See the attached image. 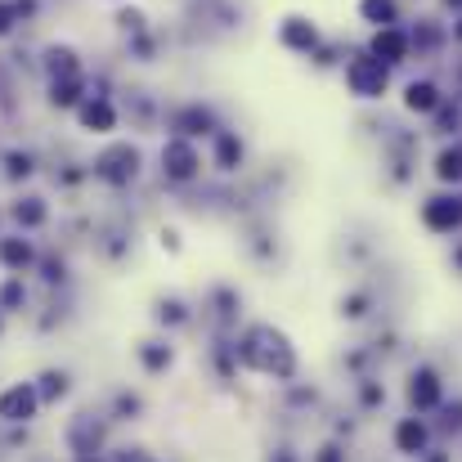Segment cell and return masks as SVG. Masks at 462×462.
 <instances>
[{
    "mask_svg": "<svg viewBox=\"0 0 462 462\" xmlns=\"http://www.w3.org/2000/svg\"><path fill=\"white\" fill-rule=\"evenodd\" d=\"M453 41H462V19H458V23H453Z\"/></svg>",
    "mask_w": 462,
    "mask_h": 462,
    "instance_id": "31",
    "label": "cell"
},
{
    "mask_svg": "<svg viewBox=\"0 0 462 462\" xmlns=\"http://www.w3.org/2000/svg\"><path fill=\"white\" fill-rule=\"evenodd\" d=\"M444 5H453V10H462V0H444Z\"/></svg>",
    "mask_w": 462,
    "mask_h": 462,
    "instance_id": "32",
    "label": "cell"
},
{
    "mask_svg": "<svg viewBox=\"0 0 462 462\" xmlns=\"http://www.w3.org/2000/svg\"><path fill=\"white\" fill-rule=\"evenodd\" d=\"M364 305H368L364 296H350V301H341V314H346V319H359V314H364Z\"/></svg>",
    "mask_w": 462,
    "mask_h": 462,
    "instance_id": "27",
    "label": "cell"
},
{
    "mask_svg": "<svg viewBox=\"0 0 462 462\" xmlns=\"http://www.w3.org/2000/svg\"><path fill=\"white\" fill-rule=\"evenodd\" d=\"M395 449H399V453H422V449H426V426H422L417 417H404V422L395 426Z\"/></svg>",
    "mask_w": 462,
    "mask_h": 462,
    "instance_id": "19",
    "label": "cell"
},
{
    "mask_svg": "<svg viewBox=\"0 0 462 462\" xmlns=\"http://www.w3.org/2000/svg\"><path fill=\"white\" fill-rule=\"evenodd\" d=\"M140 167H144V153L131 144V140H113L99 158H95V180L99 184H108V189H126V184H135L140 180Z\"/></svg>",
    "mask_w": 462,
    "mask_h": 462,
    "instance_id": "2",
    "label": "cell"
},
{
    "mask_svg": "<svg viewBox=\"0 0 462 462\" xmlns=\"http://www.w3.org/2000/svg\"><path fill=\"white\" fill-rule=\"evenodd\" d=\"M32 261H37V247H32V238H23V234L0 238V265H5L10 274H23V270H32Z\"/></svg>",
    "mask_w": 462,
    "mask_h": 462,
    "instance_id": "11",
    "label": "cell"
},
{
    "mask_svg": "<svg viewBox=\"0 0 462 462\" xmlns=\"http://www.w3.org/2000/svg\"><path fill=\"white\" fill-rule=\"evenodd\" d=\"M0 314H5V310H0ZM0 328H5V323H0Z\"/></svg>",
    "mask_w": 462,
    "mask_h": 462,
    "instance_id": "33",
    "label": "cell"
},
{
    "mask_svg": "<svg viewBox=\"0 0 462 462\" xmlns=\"http://www.w3.org/2000/svg\"><path fill=\"white\" fill-rule=\"evenodd\" d=\"M41 404L46 399L32 381H14V386L0 390V422H32L41 413Z\"/></svg>",
    "mask_w": 462,
    "mask_h": 462,
    "instance_id": "5",
    "label": "cell"
},
{
    "mask_svg": "<svg viewBox=\"0 0 462 462\" xmlns=\"http://www.w3.org/2000/svg\"><path fill=\"white\" fill-rule=\"evenodd\" d=\"M440 395H444V390H440V377H435L431 368H417V372L408 377V404H413V408H435Z\"/></svg>",
    "mask_w": 462,
    "mask_h": 462,
    "instance_id": "12",
    "label": "cell"
},
{
    "mask_svg": "<svg viewBox=\"0 0 462 462\" xmlns=\"http://www.w3.org/2000/svg\"><path fill=\"white\" fill-rule=\"evenodd\" d=\"M211 140H216V153H211L216 171H238V167H243V153H247L243 140H238L234 131H216Z\"/></svg>",
    "mask_w": 462,
    "mask_h": 462,
    "instance_id": "14",
    "label": "cell"
},
{
    "mask_svg": "<svg viewBox=\"0 0 462 462\" xmlns=\"http://www.w3.org/2000/svg\"><path fill=\"white\" fill-rule=\"evenodd\" d=\"M86 99V77H59L50 81V104L55 108H77Z\"/></svg>",
    "mask_w": 462,
    "mask_h": 462,
    "instance_id": "17",
    "label": "cell"
},
{
    "mask_svg": "<svg viewBox=\"0 0 462 462\" xmlns=\"http://www.w3.org/2000/svg\"><path fill=\"white\" fill-rule=\"evenodd\" d=\"M14 28H19V5L14 0H0V41H5Z\"/></svg>",
    "mask_w": 462,
    "mask_h": 462,
    "instance_id": "25",
    "label": "cell"
},
{
    "mask_svg": "<svg viewBox=\"0 0 462 462\" xmlns=\"http://www.w3.org/2000/svg\"><path fill=\"white\" fill-rule=\"evenodd\" d=\"M444 426H449V431H453V426H462V404H453V408H449V417H444Z\"/></svg>",
    "mask_w": 462,
    "mask_h": 462,
    "instance_id": "30",
    "label": "cell"
},
{
    "mask_svg": "<svg viewBox=\"0 0 462 462\" xmlns=\"http://www.w3.org/2000/svg\"><path fill=\"white\" fill-rule=\"evenodd\" d=\"M381 399H386V390L368 381V386H364V404H381Z\"/></svg>",
    "mask_w": 462,
    "mask_h": 462,
    "instance_id": "28",
    "label": "cell"
},
{
    "mask_svg": "<svg viewBox=\"0 0 462 462\" xmlns=\"http://www.w3.org/2000/svg\"><path fill=\"white\" fill-rule=\"evenodd\" d=\"M28 175H37V158L28 149L5 153V180H28Z\"/></svg>",
    "mask_w": 462,
    "mask_h": 462,
    "instance_id": "22",
    "label": "cell"
},
{
    "mask_svg": "<svg viewBox=\"0 0 462 462\" xmlns=\"http://www.w3.org/2000/svg\"><path fill=\"white\" fill-rule=\"evenodd\" d=\"M440 104H444V95H440L435 81H408V90H404V108H408V113H422V117H426V113H435Z\"/></svg>",
    "mask_w": 462,
    "mask_h": 462,
    "instance_id": "13",
    "label": "cell"
},
{
    "mask_svg": "<svg viewBox=\"0 0 462 462\" xmlns=\"http://www.w3.org/2000/svg\"><path fill=\"white\" fill-rule=\"evenodd\" d=\"M234 350H238V359H243L252 372H265V377H278V381L296 372V350H292V341H287L278 328H270V323L247 328V337H243Z\"/></svg>",
    "mask_w": 462,
    "mask_h": 462,
    "instance_id": "1",
    "label": "cell"
},
{
    "mask_svg": "<svg viewBox=\"0 0 462 462\" xmlns=\"http://www.w3.org/2000/svg\"><path fill=\"white\" fill-rule=\"evenodd\" d=\"M73 113H77V126L86 135H113L117 131V104L108 95H86Z\"/></svg>",
    "mask_w": 462,
    "mask_h": 462,
    "instance_id": "6",
    "label": "cell"
},
{
    "mask_svg": "<svg viewBox=\"0 0 462 462\" xmlns=\"http://www.w3.org/2000/svg\"><path fill=\"white\" fill-rule=\"evenodd\" d=\"M435 180H440V184H462V144L440 149V158H435Z\"/></svg>",
    "mask_w": 462,
    "mask_h": 462,
    "instance_id": "20",
    "label": "cell"
},
{
    "mask_svg": "<svg viewBox=\"0 0 462 462\" xmlns=\"http://www.w3.org/2000/svg\"><path fill=\"white\" fill-rule=\"evenodd\" d=\"M140 364L149 368V372H167L171 368V359H175V350L167 346V341H140Z\"/></svg>",
    "mask_w": 462,
    "mask_h": 462,
    "instance_id": "21",
    "label": "cell"
},
{
    "mask_svg": "<svg viewBox=\"0 0 462 462\" xmlns=\"http://www.w3.org/2000/svg\"><path fill=\"white\" fill-rule=\"evenodd\" d=\"M422 225L431 234H453L462 225V198H431L422 207Z\"/></svg>",
    "mask_w": 462,
    "mask_h": 462,
    "instance_id": "9",
    "label": "cell"
},
{
    "mask_svg": "<svg viewBox=\"0 0 462 462\" xmlns=\"http://www.w3.org/2000/svg\"><path fill=\"white\" fill-rule=\"evenodd\" d=\"M158 162H162V175H167L171 184H193V180L202 175V153H198V144L184 140V135H171V140L162 144Z\"/></svg>",
    "mask_w": 462,
    "mask_h": 462,
    "instance_id": "3",
    "label": "cell"
},
{
    "mask_svg": "<svg viewBox=\"0 0 462 462\" xmlns=\"http://www.w3.org/2000/svg\"><path fill=\"white\" fill-rule=\"evenodd\" d=\"M408 50H413V41H408V32H399V28H377V37H372V46H368V55L381 59L386 68H390V64H404Z\"/></svg>",
    "mask_w": 462,
    "mask_h": 462,
    "instance_id": "10",
    "label": "cell"
},
{
    "mask_svg": "<svg viewBox=\"0 0 462 462\" xmlns=\"http://www.w3.org/2000/svg\"><path fill=\"white\" fill-rule=\"evenodd\" d=\"M28 305V287L19 274H10L5 283H0V310H23Z\"/></svg>",
    "mask_w": 462,
    "mask_h": 462,
    "instance_id": "23",
    "label": "cell"
},
{
    "mask_svg": "<svg viewBox=\"0 0 462 462\" xmlns=\"http://www.w3.org/2000/svg\"><path fill=\"white\" fill-rule=\"evenodd\" d=\"M46 77L59 81V77H81V59L73 46H50L46 50Z\"/></svg>",
    "mask_w": 462,
    "mask_h": 462,
    "instance_id": "15",
    "label": "cell"
},
{
    "mask_svg": "<svg viewBox=\"0 0 462 462\" xmlns=\"http://www.w3.org/2000/svg\"><path fill=\"white\" fill-rule=\"evenodd\" d=\"M346 86H350L355 99H381L386 86H390V73H386L381 59H372V55H355V59L346 64Z\"/></svg>",
    "mask_w": 462,
    "mask_h": 462,
    "instance_id": "4",
    "label": "cell"
},
{
    "mask_svg": "<svg viewBox=\"0 0 462 462\" xmlns=\"http://www.w3.org/2000/svg\"><path fill=\"white\" fill-rule=\"evenodd\" d=\"M10 216H14V225H19V229H41V225L50 220V207H46V198L28 193V198H19V202L10 207Z\"/></svg>",
    "mask_w": 462,
    "mask_h": 462,
    "instance_id": "16",
    "label": "cell"
},
{
    "mask_svg": "<svg viewBox=\"0 0 462 462\" xmlns=\"http://www.w3.org/2000/svg\"><path fill=\"white\" fill-rule=\"evenodd\" d=\"M314 462H341V449H337V444H323Z\"/></svg>",
    "mask_w": 462,
    "mask_h": 462,
    "instance_id": "29",
    "label": "cell"
},
{
    "mask_svg": "<svg viewBox=\"0 0 462 462\" xmlns=\"http://www.w3.org/2000/svg\"><path fill=\"white\" fill-rule=\"evenodd\" d=\"M171 131L184 135V140H207V135H216L220 126H216V113H211V108H202V104H184V108L171 117Z\"/></svg>",
    "mask_w": 462,
    "mask_h": 462,
    "instance_id": "8",
    "label": "cell"
},
{
    "mask_svg": "<svg viewBox=\"0 0 462 462\" xmlns=\"http://www.w3.org/2000/svg\"><path fill=\"white\" fill-rule=\"evenodd\" d=\"M359 19L372 23V28H395L399 5H395V0H359Z\"/></svg>",
    "mask_w": 462,
    "mask_h": 462,
    "instance_id": "18",
    "label": "cell"
},
{
    "mask_svg": "<svg viewBox=\"0 0 462 462\" xmlns=\"http://www.w3.org/2000/svg\"><path fill=\"white\" fill-rule=\"evenodd\" d=\"M41 399H64L68 395V372H59V368H50V372H41Z\"/></svg>",
    "mask_w": 462,
    "mask_h": 462,
    "instance_id": "24",
    "label": "cell"
},
{
    "mask_svg": "<svg viewBox=\"0 0 462 462\" xmlns=\"http://www.w3.org/2000/svg\"><path fill=\"white\" fill-rule=\"evenodd\" d=\"M158 319H162V323H184V319H189V310H184V301H162Z\"/></svg>",
    "mask_w": 462,
    "mask_h": 462,
    "instance_id": "26",
    "label": "cell"
},
{
    "mask_svg": "<svg viewBox=\"0 0 462 462\" xmlns=\"http://www.w3.org/2000/svg\"><path fill=\"white\" fill-rule=\"evenodd\" d=\"M278 46H283V50H296V55H314V50H319V28H314L310 19H301V14H287V19L278 23Z\"/></svg>",
    "mask_w": 462,
    "mask_h": 462,
    "instance_id": "7",
    "label": "cell"
}]
</instances>
